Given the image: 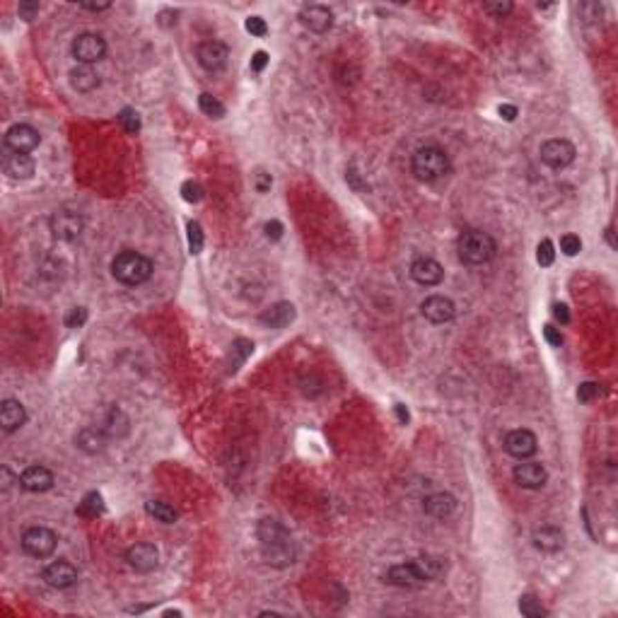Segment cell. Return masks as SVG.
Instances as JSON below:
<instances>
[{
    "instance_id": "1",
    "label": "cell",
    "mask_w": 618,
    "mask_h": 618,
    "mask_svg": "<svg viewBox=\"0 0 618 618\" xmlns=\"http://www.w3.org/2000/svg\"><path fill=\"white\" fill-rule=\"evenodd\" d=\"M259 548H261V558L273 568H288L295 563L297 546L292 541L290 532L283 527L278 519H261L256 527Z\"/></svg>"
},
{
    "instance_id": "2",
    "label": "cell",
    "mask_w": 618,
    "mask_h": 618,
    "mask_svg": "<svg viewBox=\"0 0 618 618\" xmlns=\"http://www.w3.org/2000/svg\"><path fill=\"white\" fill-rule=\"evenodd\" d=\"M111 276L124 285H143L153 276V261L138 252H121L111 261Z\"/></svg>"
},
{
    "instance_id": "3",
    "label": "cell",
    "mask_w": 618,
    "mask_h": 618,
    "mask_svg": "<svg viewBox=\"0 0 618 618\" xmlns=\"http://www.w3.org/2000/svg\"><path fill=\"white\" fill-rule=\"evenodd\" d=\"M411 169H413V174L420 181H438L449 174L452 162H449V155L442 148H438V145H425V148H418L413 153Z\"/></svg>"
},
{
    "instance_id": "4",
    "label": "cell",
    "mask_w": 618,
    "mask_h": 618,
    "mask_svg": "<svg viewBox=\"0 0 618 618\" xmlns=\"http://www.w3.org/2000/svg\"><path fill=\"white\" fill-rule=\"evenodd\" d=\"M457 249H459V259L464 263H469V266H483V263H488L495 256L498 244H495V239L488 232L469 230V232H464L459 237Z\"/></svg>"
},
{
    "instance_id": "5",
    "label": "cell",
    "mask_w": 618,
    "mask_h": 618,
    "mask_svg": "<svg viewBox=\"0 0 618 618\" xmlns=\"http://www.w3.org/2000/svg\"><path fill=\"white\" fill-rule=\"evenodd\" d=\"M73 58H75L77 63H82V66H92V63L102 61L106 53V41L104 37H100V34L95 32H85L80 34V37L73 39Z\"/></svg>"
},
{
    "instance_id": "6",
    "label": "cell",
    "mask_w": 618,
    "mask_h": 618,
    "mask_svg": "<svg viewBox=\"0 0 618 618\" xmlns=\"http://www.w3.org/2000/svg\"><path fill=\"white\" fill-rule=\"evenodd\" d=\"M58 536L46 527H29L22 534V548L32 558H48L56 551Z\"/></svg>"
},
{
    "instance_id": "7",
    "label": "cell",
    "mask_w": 618,
    "mask_h": 618,
    "mask_svg": "<svg viewBox=\"0 0 618 618\" xmlns=\"http://www.w3.org/2000/svg\"><path fill=\"white\" fill-rule=\"evenodd\" d=\"M541 162L546 167H551V169H565V167H570L572 162H575V145L570 143V140L565 138H551L546 140V143L541 145Z\"/></svg>"
},
{
    "instance_id": "8",
    "label": "cell",
    "mask_w": 618,
    "mask_h": 618,
    "mask_svg": "<svg viewBox=\"0 0 618 618\" xmlns=\"http://www.w3.org/2000/svg\"><path fill=\"white\" fill-rule=\"evenodd\" d=\"M48 227H51L53 237L61 239V242H75L85 230V223L73 210H56L48 220Z\"/></svg>"
},
{
    "instance_id": "9",
    "label": "cell",
    "mask_w": 618,
    "mask_h": 618,
    "mask_svg": "<svg viewBox=\"0 0 618 618\" xmlns=\"http://www.w3.org/2000/svg\"><path fill=\"white\" fill-rule=\"evenodd\" d=\"M227 58H230V48L225 46L223 41L210 39V41H200L198 46H196V61H198V66L208 73L223 71V68L227 66Z\"/></svg>"
},
{
    "instance_id": "10",
    "label": "cell",
    "mask_w": 618,
    "mask_h": 618,
    "mask_svg": "<svg viewBox=\"0 0 618 618\" xmlns=\"http://www.w3.org/2000/svg\"><path fill=\"white\" fill-rule=\"evenodd\" d=\"M505 452L514 459H529L532 454H536L539 449V440L532 430L527 428H517L512 433L505 435V442H503Z\"/></svg>"
},
{
    "instance_id": "11",
    "label": "cell",
    "mask_w": 618,
    "mask_h": 618,
    "mask_svg": "<svg viewBox=\"0 0 618 618\" xmlns=\"http://www.w3.org/2000/svg\"><path fill=\"white\" fill-rule=\"evenodd\" d=\"M39 143H41L39 131L27 124L12 126V129H8V133H5V148L12 150V153L27 155V153H32V150H37Z\"/></svg>"
},
{
    "instance_id": "12",
    "label": "cell",
    "mask_w": 618,
    "mask_h": 618,
    "mask_svg": "<svg viewBox=\"0 0 618 618\" xmlns=\"http://www.w3.org/2000/svg\"><path fill=\"white\" fill-rule=\"evenodd\" d=\"M411 278H413L418 285L433 288V285H440V283H442L444 268H442V263H438L435 259L420 256L411 263Z\"/></svg>"
},
{
    "instance_id": "13",
    "label": "cell",
    "mask_w": 618,
    "mask_h": 618,
    "mask_svg": "<svg viewBox=\"0 0 618 618\" xmlns=\"http://www.w3.org/2000/svg\"><path fill=\"white\" fill-rule=\"evenodd\" d=\"M386 582L394 587H406V590H413V587L425 585V575L420 572V568L413 563H399V565H391L386 570Z\"/></svg>"
},
{
    "instance_id": "14",
    "label": "cell",
    "mask_w": 618,
    "mask_h": 618,
    "mask_svg": "<svg viewBox=\"0 0 618 618\" xmlns=\"http://www.w3.org/2000/svg\"><path fill=\"white\" fill-rule=\"evenodd\" d=\"M300 22L305 24L309 32L324 34V32H328V29L333 27V12L326 8V5L312 3V5H305V8L300 10Z\"/></svg>"
},
{
    "instance_id": "15",
    "label": "cell",
    "mask_w": 618,
    "mask_h": 618,
    "mask_svg": "<svg viewBox=\"0 0 618 618\" xmlns=\"http://www.w3.org/2000/svg\"><path fill=\"white\" fill-rule=\"evenodd\" d=\"M44 580L53 590H71L73 585H77V568L68 561H56L44 570Z\"/></svg>"
},
{
    "instance_id": "16",
    "label": "cell",
    "mask_w": 618,
    "mask_h": 618,
    "mask_svg": "<svg viewBox=\"0 0 618 618\" xmlns=\"http://www.w3.org/2000/svg\"><path fill=\"white\" fill-rule=\"evenodd\" d=\"M512 476H514V483L522 485V488H527V490L543 488V485H546V480H548L546 469H543L541 464H536V462L517 464V466H514V471H512Z\"/></svg>"
},
{
    "instance_id": "17",
    "label": "cell",
    "mask_w": 618,
    "mask_h": 618,
    "mask_svg": "<svg viewBox=\"0 0 618 618\" xmlns=\"http://www.w3.org/2000/svg\"><path fill=\"white\" fill-rule=\"evenodd\" d=\"M126 561L133 570L138 572H153L160 563V553L153 543H135L126 551Z\"/></svg>"
},
{
    "instance_id": "18",
    "label": "cell",
    "mask_w": 618,
    "mask_h": 618,
    "mask_svg": "<svg viewBox=\"0 0 618 618\" xmlns=\"http://www.w3.org/2000/svg\"><path fill=\"white\" fill-rule=\"evenodd\" d=\"M420 312H423V317L428 319V321L444 324V321H449V319H454L457 307H454V302L449 300V297L430 295V297H425V302L420 305Z\"/></svg>"
},
{
    "instance_id": "19",
    "label": "cell",
    "mask_w": 618,
    "mask_h": 618,
    "mask_svg": "<svg viewBox=\"0 0 618 618\" xmlns=\"http://www.w3.org/2000/svg\"><path fill=\"white\" fill-rule=\"evenodd\" d=\"M53 480L56 478H53V474L46 466H29V469H24L19 474L17 483L24 490H29V493H44V490L53 488Z\"/></svg>"
},
{
    "instance_id": "20",
    "label": "cell",
    "mask_w": 618,
    "mask_h": 618,
    "mask_svg": "<svg viewBox=\"0 0 618 618\" xmlns=\"http://www.w3.org/2000/svg\"><path fill=\"white\" fill-rule=\"evenodd\" d=\"M27 423V411L19 404L17 399H5L0 404V425H3V433H15L22 425Z\"/></svg>"
},
{
    "instance_id": "21",
    "label": "cell",
    "mask_w": 618,
    "mask_h": 618,
    "mask_svg": "<svg viewBox=\"0 0 618 618\" xmlns=\"http://www.w3.org/2000/svg\"><path fill=\"white\" fill-rule=\"evenodd\" d=\"M3 169H5V174L12 176V179H29V176L34 174V160L24 153H12V150L5 148Z\"/></svg>"
},
{
    "instance_id": "22",
    "label": "cell",
    "mask_w": 618,
    "mask_h": 618,
    "mask_svg": "<svg viewBox=\"0 0 618 618\" xmlns=\"http://www.w3.org/2000/svg\"><path fill=\"white\" fill-rule=\"evenodd\" d=\"M532 541L539 551L543 553H558L563 546H565V534L558 527H541L532 534Z\"/></svg>"
},
{
    "instance_id": "23",
    "label": "cell",
    "mask_w": 618,
    "mask_h": 618,
    "mask_svg": "<svg viewBox=\"0 0 618 618\" xmlns=\"http://www.w3.org/2000/svg\"><path fill=\"white\" fill-rule=\"evenodd\" d=\"M423 509H425V514H430V517H435V519H447V517H452L454 509H457V500H454V495H449V493H435L423 500Z\"/></svg>"
},
{
    "instance_id": "24",
    "label": "cell",
    "mask_w": 618,
    "mask_h": 618,
    "mask_svg": "<svg viewBox=\"0 0 618 618\" xmlns=\"http://www.w3.org/2000/svg\"><path fill=\"white\" fill-rule=\"evenodd\" d=\"M75 444L85 454H100L106 447V433L102 428H82L75 438Z\"/></svg>"
},
{
    "instance_id": "25",
    "label": "cell",
    "mask_w": 618,
    "mask_h": 618,
    "mask_svg": "<svg viewBox=\"0 0 618 618\" xmlns=\"http://www.w3.org/2000/svg\"><path fill=\"white\" fill-rule=\"evenodd\" d=\"M292 319H295V307L290 302H278L261 314V324L268 328H285Z\"/></svg>"
},
{
    "instance_id": "26",
    "label": "cell",
    "mask_w": 618,
    "mask_h": 618,
    "mask_svg": "<svg viewBox=\"0 0 618 618\" xmlns=\"http://www.w3.org/2000/svg\"><path fill=\"white\" fill-rule=\"evenodd\" d=\"M71 85L77 92H92L95 87H100V75L90 66H80L75 71H71Z\"/></svg>"
},
{
    "instance_id": "27",
    "label": "cell",
    "mask_w": 618,
    "mask_h": 618,
    "mask_svg": "<svg viewBox=\"0 0 618 618\" xmlns=\"http://www.w3.org/2000/svg\"><path fill=\"white\" fill-rule=\"evenodd\" d=\"M102 430L106 433V438H124V435L129 433V418H126V413L121 409L111 406L109 413H106V423Z\"/></svg>"
},
{
    "instance_id": "28",
    "label": "cell",
    "mask_w": 618,
    "mask_h": 618,
    "mask_svg": "<svg viewBox=\"0 0 618 618\" xmlns=\"http://www.w3.org/2000/svg\"><path fill=\"white\" fill-rule=\"evenodd\" d=\"M415 565L420 568L425 580H438V577H442L444 572H447V563L438 556H420L418 561H415Z\"/></svg>"
},
{
    "instance_id": "29",
    "label": "cell",
    "mask_w": 618,
    "mask_h": 618,
    "mask_svg": "<svg viewBox=\"0 0 618 618\" xmlns=\"http://www.w3.org/2000/svg\"><path fill=\"white\" fill-rule=\"evenodd\" d=\"M145 512H148L150 517H155L157 522H162V524H174L176 517H179L171 505L160 503V500H150V503H145Z\"/></svg>"
},
{
    "instance_id": "30",
    "label": "cell",
    "mask_w": 618,
    "mask_h": 618,
    "mask_svg": "<svg viewBox=\"0 0 618 618\" xmlns=\"http://www.w3.org/2000/svg\"><path fill=\"white\" fill-rule=\"evenodd\" d=\"M104 512V500H102L100 493H87L85 498H82L80 507H77V514H82V517H100V514Z\"/></svg>"
},
{
    "instance_id": "31",
    "label": "cell",
    "mask_w": 618,
    "mask_h": 618,
    "mask_svg": "<svg viewBox=\"0 0 618 618\" xmlns=\"http://www.w3.org/2000/svg\"><path fill=\"white\" fill-rule=\"evenodd\" d=\"M519 611L527 618H541L546 616V606L541 604V599H536L534 594H522L519 597Z\"/></svg>"
},
{
    "instance_id": "32",
    "label": "cell",
    "mask_w": 618,
    "mask_h": 618,
    "mask_svg": "<svg viewBox=\"0 0 618 618\" xmlns=\"http://www.w3.org/2000/svg\"><path fill=\"white\" fill-rule=\"evenodd\" d=\"M198 106H200V111H203V114L213 116V119H223V116H225V104L218 100V97H213V95H200L198 97Z\"/></svg>"
},
{
    "instance_id": "33",
    "label": "cell",
    "mask_w": 618,
    "mask_h": 618,
    "mask_svg": "<svg viewBox=\"0 0 618 618\" xmlns=\"http://www.w3.org/2000/svg\"><path fill=\"white\" fill-rule=\"evenodd\" d=\"M119 124H121V129H124L126 133H138V131H140V116H138V111H135V109H121Z\"/></svg>"
},
{
    "instance_id": "34",
    "label": "cell",
    "mask_w": 618,
    "mask_h": 618,
    "mask_svg": "<svg viewBox=\"0 0 618 618\" xmlns=\"http://www.w3.org/2000/svg\"><path fill=\"white\" fill-rule=\"evenodd\" d=\"M186 230H189V252L191 254H200L203 252V227L191 220Z\"/></svg>"
},
{
    "instance_id": "35",
    "label": "cell",
    "mask_w": 618,
    "mask_h": 618,
    "mask_svg": "<svg viewBox=\"0 0 618 618\" xmlns=\"http://www.w3.org/2000/svg\"><path fill=\"white\" fill-rule=\"evenodd\" d=\"M536 261L541 263V266H551V263L556 261V249H553V242H551V239H543V242L539 244Z\"/></svg>"
},
{
    "instance_id": "36",
    "label": "cell",
    "mask_w": 618,
    "mask_h": 618,
    "mask_svg": "<svg viewBox=\"0 0 618 618\" xmlns=\"http://www.w3.org/2000/svg\"><path fill=\"white\" fill-rule=\"evenodd\" d=\"M181 196H184L186 203H198V200L203 198V189H200V184H196V181H184V184H181Z\"/></svg>"
},
{
    "instance_id": "37",
    "label": "cell",
    "mask_w": 618,
    "mask_h": 618,
    "mask_svg": "<svg viewBox=\"0 0 618 618\" xmlns=\"http://www.w3.org/2000/svg\"><path fill=\"white\" fill-rule=\"evenodd\" d=\"M580 249H582V242L577 234H563L561 237V252L565 256H575V254H580Z\"/></svg>"
},
{
    "instance_id": "38",
    "label": "cell",
    "mask_w": 618,
    "mask_h": 618,
    "mask_svg": "<svg viewBox=\"0 0 618 618\" xmlns=\"http://www.w3.org/2000/svg\"><path fill=\"white\" fill-rule=\"evenodd\" d=\"M601 12H604V8H601L599 3H582L580 5V15H582V19H587V22H597V19H601Z\"/></svg>"
},
{
    "instance_id": "39",
    "label": "cell",
    "mask_w": 618,
    "mask_h": 618,
    "mask_svg": "<svg viewBox=\"0 0 618 618\" xmlns=\"http://www.w3.org/2000/svg\"><path fill=\"white\" fill-rule=\"evenodd\" d=\"M85 321H87V309L85 307L71 309V314L66 317V326L68 328H77V326H82Z\"/></svg>"
},
{
    "instance_id": "40",
    "label": "cell",
    "mask_w": 618,
    "mask_h": 618,
    "mask_svg": "<svg viewBox=\"0 0 618 618\" xmlns=\"http://www.w3.org/2000/svg\"><path fill=\"white\" fill-rule=\"evenodd\" d=\"M512 8H514V5L509 3V0H505V3H485V5H483L485 12L495 15V17H505V15L512 12Z\"/></svg>"
},
{
    "instance_id": "41",
    "label": "cell",
    "mask_w": 618,
    "mask_h": 618,
    "mask_svg": "<svg viewBox=\"0 0 618 618\" xmlns=\"http://www.w3.org/2000/svg\"><path fill=\"white\" fill-rule=\"evenodd\" d=\"M247 32L254 34V37H266V32H268L266 19L263 17H249L247 19Z\"/></svg>"
},
{
    "instance_id": "42",
    "label": "cell",
    "mask_w": 618,
    "mask_h": 618,
    "mask_svg": "<svg viewBox=\"0 0 618 618\" xmlns=\"http://www.w3.org/2000/svg\"><path fill=\"white\" fill-rule=\"evenodd\" d=\"M543 338H546L548 346H553V348H561L563 346L561 328H556L553 324H546V326H543Z\"/></svg>"
},
{
    "instance_id": "43",
    "label": "cell",
    "mask_w": 618,
    "mask_h": 618,
    "mask_svg": "<svg viewBox=\"0 0 618 618\" xmlns=\"http://www.w3.org/2000/svg\"><path fill=\"white\" fill-rule=\"evenodd\" d=\"M597 394H599V384H594V382H585V384L577 389V399L585 401V404H587V401L594 399Z\"/></svg>"
},
{
    "instance_id": "44",
    "label": "cell",
    "mask_w": 618,
    "mask_h": 618,
    "mask_svg": "<svg viewBox=\"0 0 618 618\" xmlns=\"http://www.w3.org/2000/svg\"><path fill=\"white\" fill-rule=\"evenodd\" d=\"M17 12L22 19H34L39 15V3H19Z\"/></svg>"
},
{
    "instance_id": "45",
    "label": "cell",
    "mask_w": 618,
    "mask_h": 618,
    "mask_svg": "<svg viewBox=\"0 0 618 618\" xmlns=\"http://www.w3.org/2000/svg\"><path fill=\"white\" fill-rule=\"evenodd\" d=\"M266 237L268 239H273V242H278V239L283 237V225L278 223V220H271V223H266Z\"/></svg>"
},
{
    "instance_id": "46",
    "label": "cell",
    "mask_w": 618,
    "mask_h": 618,
    "mask_svg": "<svg viewBox=\"0 0 618 618\" xmlns=\"http://www.w3.org/2000/svg\"><path fill=\"white\" fill-rule=\"evenodd\" d=\"M266 66H268V53L266 51H256V53H254V56H252V71L261 73Z\"/></svg>"
},
{
    "instance_id": "47",
    "label": "cell",
    "mask_w": 618,
    "mask_h": 618,
    "mask_svg": "<svg viewBox=\"0 0 618 618\" xmlns=\"http://www.w3.org/2000/svg\"><path fill=\"white\" fill-rule=\"evenodd\" d=\"M553 317L561 324H570V312H568L565 305H553Z\"/></svg>"
},
{
    "instance_id": "48",
    "label": "cell",
    "mask_w": 618,
    "mask_h": 618,
    "mask_svg": "<svg viewBox=\"0 0 618 618\" xmlns=\"http://www.w3.org/2000/svg\"><path fill=\"white\" fill-rule=\"evenodd\" d=\"M268 189H271V176L263 174V171H259L256 174V191L259 194H266Z\"/></svg>"
},
{
    "instance_id": "49",
    "label": "cell",
    "mask_w": 618,
    "mask_h": 618,
    "mask_svg": "<svg viewBox=\"0 0 618 618\" xmlns=\"http://www.w3.org/2000/svg\"><path fill=\"white\" fill-rule=\"evenodd\" d=\"M500 116H503L505 121H514L517 119V106H512V104H500Z\"/></svg>"
},
{
    "instance_id": "50",
    "label": "cell",
    "mask_w": 618,
    "mask_h": 618,
    "mask_svg": "<svg viewBox=\"0 0 618 618\" xmlns=\"http://www.w3.org/2000/svg\"><path fill=\"white\" fill-rule=\"evenodd\" d=\"M80 8L92 10V12H100V10H109L111 3H80Z\"/></svg>"
},
{
    "instance_id": "51",
    "label": "cell",
    "mask_w": 618,
    "mask_h": 618,
    "mask_svg": "<svg viewBox=\"0 0 618 618\" xmlns=\"http://www.w3.org/2000/svg\"><path fill=\"white\" fill-rule=\"evenodd\" d=\"M160 24H162V27H169V24H176V12H169V10H167V12H162V15H160Z\"/></svg>"
},
{
    "instance_id": "52",
    "label": "cell",
    "mask_w": 618,
    "mask_h": 618,
    "mask_svg": "<svg viewBox=\"0 0 618 618\" xmlns=\"http://www.w3.org/2000/svg\"><path fill=\"white\" fill-rule=\"evenodd\" d=\"M396 418H399L401 423H409V411H406V406L396 404Z\"/></svg>"
},
{
    "instance_id": "53",
    "label": "cell",
    "mask_w": 618,
    "mask_h": 618,
    "mask_svg": "<svg viewBox=\"0 0 618 618\" xmlns=\"http://www.w3.org/2000/svg\"><path fill=\"white\" fill-rule=\"evenodd\" d=\"M606 239H609L611 249H616V239H614V227H609V230H606Z\"/></svg>"
}]
</instances>
